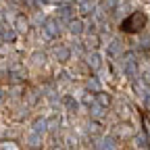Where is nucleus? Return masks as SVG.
Masks as SVG:
<instances>
[{
	"mask_svg": "<svg viewBox=\"0 0 150 150\" xmlns=\"http://www.w3.org/2000/svg\"><path fill=\"white\" fill-rule=\"evenodd\" d=\"M148 23V15L144 11H134L121 21V31L125 33H140Z\"/></svg>",
	"mask_w": 150,
	"mask_h": 150,
	"instance_id": "nucleus-1",
	"label": "nucleus"
},
{
	"mask_svg": "<svg viewBox=\"0 0 150 150\" xmlns=\"http://www.w3.org/2000/svg\"><path fill=\"white\" fill-rule=\"evenodd\" d=\"M21 146H19L17 140H0V150H19Z\"/></svg>",
	"mask_w": 150,
	"mask_h": 150,
	"instance_id": "nucleus-4",
	"label": "nucleus"
},
{
	"mask_svg": "<svg viewBox=\"0 0 150 150\" xmlns=\"http://www.w3.org/2000/svg\"><path fill=\"white\" fill-rule=\"evenodd\" d=\"M88 48H98V35H90L88 38Z\"/></svg>",
	"mask_w": 150,
	"mask_h": 150,
	"instance_id": "nucleus-6",
	"label": "nucleus"
},
{
	"mask_svg": "<svg viewBox=\"0 0 150 150\" xmlns=\"http://www.w3.org/2000/svg\"><path fill=\"white\" fill-rule=\"evenodd\" d=\"M94 100H96L100 106H110V102H112V98H110V94H106V92H98L96 96H94Z\"/></svg>",
	"mask_w": 150,
	"mask_h": 150,
	"instance_id": "nucleus-3",
	"label": "nucleus"
},
{
	"mask_svg": "<svg viewBox=\"0 0 150 150\" xmlns=\"http://www.w3.org/2000/svg\"><path fill=\"white\" fill-rule=\"evenodd\" d=\"M15 29H17L19 33H27V29H29V23H27L25 15H17V19H15Z\"/></svg>",
	"mask_w": 150,
	"mask_h": 150,
	"instance_id": "nucleus-2",
	"label": "nucleus"
},
{
	"mask_svg": "<svg viewBox=\"0 0 150 150\" xmlns=\"http://www.w3.org/2000/svg\"><path fill=\"white\" fill-rule=\"evenodd\" d=\"M56 56H59V63H67V59H69V50L61 46L59 50H56Z\"/></svg>",
	"mask_w": 150,
	"mask_h": 150,
	"instance_id": "nucleus-5",
	"label": "nucleus"
}]
</instances>
